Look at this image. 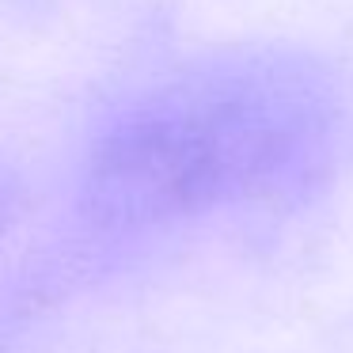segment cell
I'll use <instances>...</instances> for the list:
<instances>
[]
</instances>
